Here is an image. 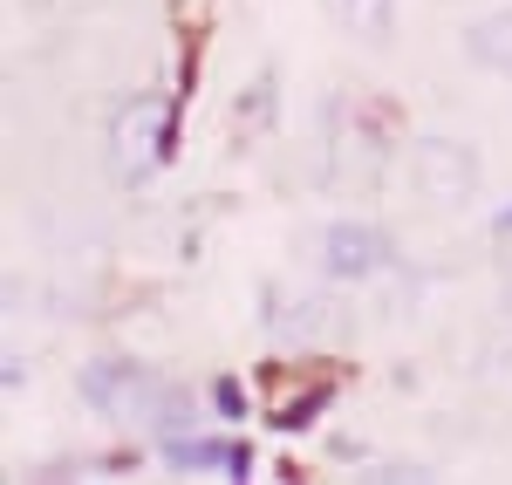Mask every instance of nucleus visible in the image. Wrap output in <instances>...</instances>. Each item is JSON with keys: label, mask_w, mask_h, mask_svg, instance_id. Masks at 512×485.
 I'll return each mask as SVG.
<instances>
[{"label": "nucleus", "mask_w": 512, "mask_h": 485, "mask_svg": "<svg viewBox=\"0 0 512 485\" xmlns=\"http://www.w3.org/2000/svg\"><path fill=\"white\" fill-rule=\"evenodd\" d=\"M465 55H472L485 76H512V7H485L465 21Z\"/></svg>", "instance_id": "nucleus-7"}, {"label": "nucleus", "mask_w": 512, "mask_h": 485, "mask_svg": "<svg viewBox=\"0 0 512 485\" xmlns=\"http://www.w3.org/2000/svg\"><path fill=\"white\" fill-rule=\"evenodd\" d=\"M328 14L342 28H355V35H369V41H383L396 28V0H328Z\"/></svg>", "instance_id": "nucleus-9"}, {"label": "nucleus", "mask_w": 512, "mask_h": 485, "mask_svg": "<svg viewBox=\"0 0 512 485\" xmlns=\"http://www.w3.org/2000/svg\"><path fill=\"white\" fill-rule=\"evenodd\" d=\"M212 410H219V417H239V410H246L239 383H212Z\"/></svg>", "instance_id": "nucleus-11"}, {"label": "nucleus", "mask_w": 512, "mask_h": 485, "mask_svg": "<svg viewBox=\"0 0 512 485\" xmlns=\"http://www.w3.org/2000/svg\"><path fill=\"white\" fill-rule=\"evenodd\" d=\"M499 308H506V322H512V260L499 267Z\"/></svg>", "instance_id": "nucleus-12"}, {"label": "nucleus", "mask_w": 512, "mask_h": 485, "mask_svg": "<svg viewBox=\"0 0 512 485\" xmlns=\"http://www.w3.org/2000/svg\"><path fill=\"white\" fill-rule=\"evenodd\" d=\"M76 390H82V404L103 410V417H117V410L144 417V410H151V397H158L151 369H137L130 356H96V363H82Z\"/></svg>", "instance_id": "nucleus-6"}, {"label": "nucleus", "mask_w": 512, "mask_h": 485, "mask_svg": "<svg viewBox=\"0 0 512 485\" xmlns=\"http://www.w3.org/2000/svg\"><path fill=\"white\" fill-rule=\"evenodd\" d=\"M403 171H410V192L417 199L444 205V212H458V205L478 199V178H485V164L465 137H451V130H417L410 144H403Z\"/></svg>", "instance_id": "nucleus-3"}, {"label": "nucleus", "mask_w": 512, "mask_h": 485, "mask_svg": "<svg viewBox=\"0 0 512 485\" xmlns=\"http://www.w3.org/2000/svg\"><path fill=\"white\" fill-rule=\"evenodd\" d=\"M396 267V240L376 226V219H335L321 233V274L335 287H369L376 274Z\"/></svg>", "instance_id": "nucleus-4"}, {"label": "nucleus", "mask_w": 512, "mask_h": 485, "mask_svg": "<svg viewBox=\"0 0 512 485\" xmlns=\"http://www.w3.org/2000/svg\"><path fill=\"white\" fill-rule=\"evenodd\" d=\"M158 458L171 465V472H219V479H246V472H253V445H246V438L198 431V424L158 431Z\"/></svg>", "instance_id": "nucleus-5"}, {"label": "nucleus", "mask_w": 512, "mask_h": 485, "mask_svg": "<svg viewBox=\"0 0 512 485\" xmlns=\"http://www.w3.org/2000/svg\"><path fill=\"white\" fill-rule=\"evenodd\" d=\"M233 117H239L246 137H267V130H274V123H280V69H260L253 89H239Z\"/></svg>", "instance_id": "nucleus-8"}, {"label": "nucleus", "mask_w": 512, "mask_h": 485, "mask_svg": "<svg viewBox=\"0 0 512 485\" xmlns=\"http://www.w3.org/2000/svg\"><path fill=\"white\" fill-rule=\"evenodd\" d=\"M321 185H383V164H390V130L369 117L362 103L349 96H328V110H321Z\"/></svg>", "instance_id": "nucleus-2"}, {"label": "nucleus", "mask_w": 512, "mask_h": 485, "mask_svg": "<svg viewBox=\"0 0 512 485\" xmlns=\"http://www.w3.org/2000/svg\"><path fill=\"white\" fill-rule=\"evenodd\" d=\"M171 151H178V103L158 96V89L123 96L117 117H110V164H117V185H130V192L158 185Z\"/></svg>", "instance_id": "nucleus-1"}, {"label": "nucleus", "mask_w": 512, "mask_h": 485, "mask_svg": "<svg viewBox=\"0 0 512 485\" xmlns=\"http://www.w3.org/2000/svg\"><path fill=\"white\" fill-rule=\"evenodd\" d=\"M492 253H499V267L512 260V205H499V212H492Z\"/></svg>", "instance_id": "nucleus-10"}]
</instances>
